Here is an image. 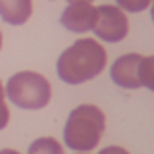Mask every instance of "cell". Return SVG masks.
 <instances>
[{"label":"cell","instance_id":"cell-14","mask_svg":"<svg viewBox=\"0 0 154 154\" xmlns=\"http://www.w3.org/2000/svg\"><path fill=\"white\" fill-rule=\"evenodd\" d=\"M0 48H2V33H0Z\"/></svg>","mask_w":154,"mask_h":154},{"label":"cell","instance_id":"cell-13","mask_svg":"<svg viewBox=\"0 0 154 154\" xmlns=\"http://www.w3.org/2000/svg\"><path fill=\"white\" fill-rule=\"evenodd\" d=\"M67 2L71 4V2H93V0H67Z\"/></svg>","mask_w":154,"mask_h":154},{"label":"cell","instance_id":"cell-7","mask_svg":"<svg viewBox=\"0 0 154 154\" xmlns=\"http://www.w3.org/2000/svg\"><path fill=\"white\" fill-rule=\"evenodd\" d=\"M33 14L31 0H0V17L8 25H23Z\"/></svg>","mask_w":154,"mask_h":154},{"label":"cell","instance_id":"cell-5","mask_svg":"<svg viewBox=\"0 0 154 154\" xmlns=\"http://www.w3.org/2000/svg\"><path fill=\"white\" fill-rule=\"evenodd\" d=\"M93 31L96 37L106 42H119L127 37V31H129L127 16L118 6L102 4V6L96 8V21Z\"/></svg>","mask_w":154,"mask_h":154},{"label":"cell","instance_id":"cell-12","mask_svg":"<svg viewBox=\"0 0 154 154\" xmlns=\"http://www.w3.org/2000/svg\"><path fill=\"white\" fill-rule=\"evenodd\" d=\"M0 154H19L17 150H12V148H4V150H0Z\"/></svg>","mask_w":154,"mask_h":154},{"label":"cell","instance_id":"cell-1","mask_svg":"<svg viewBox=\"0 0 154 154\" xmlns=\"http://www.w3.org/2000/svg\"><path fill=\"white\" fill-rule=\"evenodd\" d=\"M106 67V50L93 38H81L66 48L56 62V71L64 83L81 85L94 79Z\"/></svg>","mask_w":154,"mask_h":154},{"label":"cell","instance_id":"cell-6","mask_svg":"<svg viewBox=\"0 0 154 154\" xmlns=\"http://www.w3.org/2000/svg\"><path fill=\"white\" fill-rule=\"evenodd\" d=\"M96 21V8L91 2H71L60 16V23L71 33L93 31Z\"/></svg>","mask_w":154,"mask_h":154},{"label":"cell","instance_id":"cell-8","mask_svg":"<svg viewBox=\"0 0 154 154\" xmlns=\"http://www.w3.org/2000/svg\"><path fill=\"white\" fill-rule=\"evenodd\" d=\"M27 154H66L64 148H62V143H58L56 139L52 137H42L37 139L29 144Z\"/></svg>","mask_w":154,"mask_h":154},{"label":"cell","instance_id":"cell-9","mask_svg":"<svg viewBox=\"0 0 154 154\" xmlns=\"http://www.w3.org/2000/svg\"><path fill=\"white\" fill-rule=\"evenodd\" d=\"M116 2H118L119 10H125V12H131V14L144 12L150 6V0H116Z\"/></svg>","mask_w":154,"mask_h":154},{"label":"cell","instance_id":"cell-11","mask_svg":"<svg viewBox=\"0 0 154 154\" xmlns=\"http://www.w3.org/2000/svg\"><path fill=\"white\" fill-rule=\"evenodd\" d=\"M98 154H129V152L125 150V148H122V146H106Z\"/></svg>","mask_w":154,"mask_h":154},{"label":"cell","instance_id":"cell-2","mask_svg":"<svg viewBox=\"0 0 154 154\" xmlns=\"http://www.w3.org/2000/svg\"><path fill=\"white\" fill-rule=\"evenodd\" d=\"M106 127V116L93 104H81L67 116L64 143L75 152H89L100 143Z\"/></svg>","mask_w":154,"mask_h":154},{"label":"cell","instance_id":"cell-10","mask_svg":"<svg viewBox=\"0 0 154 154\" xmlns=\"http://www.w3.org/2000/svg\"><path fill=\"white\" fill-rule=\"evenodd\" d=\"M10 122V110L4 102V87L0 83V129H4Z\"/></svg>","mask_w":154,"mask_h":154},{"label":"cell","instance_id":"cell-3","mask_svg":"<svg viewBox=\"0 0 154 154\" xmlns=\"http://www.w3.org/2000/svg\"><path fill=\"white\" fill-rule=\"evenodd\" d=\"M4 94L17 108L41 110L50 102L52 87L45 75L35 73V71H19L10 77Z\"/></svg>","mask_w":154,"mask_h":154},{"label":"cell","instance_id":"cell-4","mask_svg":"<svg viewBox=\"0 0 154 154\" xmlns=\"http://www.w3.org/2000/svg\"><path fill=\"white\" fill-rule=\"evenodd\" d=\"M154 58L152 56H141V54H123L112 64L110 77L118 87L122 89H139V87H154Z\"/></svg>","mask_w":154,"mask_h":154}]
</instances>
